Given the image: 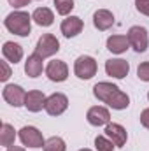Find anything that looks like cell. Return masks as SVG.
<instances>
[{"mask_svg":"<svg viewBox=\"0 0 149 151\" xmlns=\"http://www.w3.org/2000/svg\"><path fill=\"white\" fill-rule=\"evenodd\" d=\"M14 141H16L14 127L9 125V123H2V127H0V144L4 148H9V146L14 144Z\"/></svg>","mask_w":149,"mask_h":151,"instance_id":"ffe728a7","label":"cell"},{"mask_svg":"<svg viewBox=\"0 0 149 151\" xmlns=\"http://www.w3.org/2000/svg\"><path fill=\"white\" fill-rule=\"evenodd\" d=\"M93 25L97 30H109L112 25H114V14L107 9H98L95 14H93Z\"/></svg>","mask_w":149,"mask_h":151,"instance_id":"2e32d148","label":"cell"},{"mask_svg":"<svg viewBox=\"0 0 149 151\" xmlns=\"http://www.w3.org/2000/svg\"><path fill=\"white\" fill-rule=\"evenodd\" d=\"M137 76L140 81H149V62H142L139 67H137Z\"/></svg>","mask_w":149,"mask_h":151,"instance_id":"cb8c5ba5","label":"cell"},{"mask_svg":"<svg viewBox=\"0 0 149 151\" xmlns=\"http://www.w3.org/2000/svg\"><path fill=\"white\" fill-rule=\"evenodd\" d=\"M32 19L37 23L39 27H51L53 21H54V14H53V11L47 9V7H39V9L34 11Z\"/></svg>","mask_w":149,"mask_h":151,"instance_id":"d6986e66","label":"cell"},{"mask_svg":"<svg viewBox=\"0 0 149 151\" xmlns=\"http://www.w3.org/2000/svg\"><path fill=\"white\" fill-rule=\"evenodd\" d=\"M32 0H9V4L12 5V7H16V9H19V7H25V5H28Z\"/></svg>","mask_w":149,"mask_h":151,"instance_id":"83f0119b","label":"cell"},{"mask_svg":"<svg viewBox=\"0 0 149 151\" xmlns=\"http://www.w3.org/2000/svg\"><path fill=\"white\" fill-rule=\"evenodd\" d=\"M67 107H69V99L63 93H53L47 97L44 109L49 116H60L67 111Z\"/></svg>","mask_w":149,"mask_h":151,"instance_id":"52a82bcc","label":"cell"},{"mask_svg":"<svg viewBox=\"0 0 149 151\" xmlns=\"http://www.w3.org/2000/svg\"><path fill=\"white\" fill-rule=\"evenodd\" d=\"M135 7L140 14L149 16V0H135Z\"/></svg>","mask_w":149,"mask_h":151,"instance_id":"d4e9b609","label":"cell"},{"mask_svg":"<svg viewBox=\"0 0 149 151\" xmlns=\"http://www.w3.org/2000/svg\"><path fill=\"white\" fill-rule=\"evenodd\" d=\"M93 95L102 100L104 104H107L109 107L116 109V111H123L130 106V97L121 91L116 84L107 83V81H102V83H97L93 86Z\"/></svg>","mask_w":149,"mask_h":151,"instance_id":"6da1fadb","label":"cell"},{"mask_svg":"<svg viewBox=\"0 0 149 151\" xmlns=\"http://www.w3.org/2000/svg\"><path fill=\"white\" fill-rule=\"evenodd\" d=\"M4 25L11 34L19 37H28L32 32V16L25 11H12L4 19Z\"/></svg>","mask_w":149,"mask_h":151,"instance_id":"7a4b0ae2","label":"cell"},{"mask_svg":"<svg viewBox=\"0 0 149 151\" xmlns=\"http://www.w3.org/2000/svg\"><path fill=\"white\" fill-rule=\"evenodd\" d=\"M53 4H54L56 12L60 16H67L74 9V0H53Z\"/></svg>","mask_w":149,"mask_h":151,"instance_id":"7402d4cb","label":"cell"},{"mask_svg":"<svg viewBox=\"0 0 149 151\" xmlns=\"http://www.w3.org/2000/svg\"><path fill=\"white\" fill-rule=\"evenodd\" d=\"M18 135H19V141L23 142V146H28V148H44V144H46L40 130L35 127H23Z\"/></svg>","mask_w":149,"mask_h":151,"instance_id":"8992f818","label":"cell"},{"mask_svg":"<svg viewBox=\"0 0 149 151\" xmlns=\"http://www.w3.org/2000/svg\"><path fill=\"white\" fill-rule=\"evenodd\" d=\"M42 60L44 58H40L37 53H34V55H30L28 58H27V62H25V72L28 77H39V76L42 74Z\"/></svg>","mask_w":149,"mask_h":151,"instance_id":"e0dca14e","label":"cell"},{"mask_svg":"<svg viewBox=\"0 0 149 151\" xmlns=\"http://www.w3.org/2000/svg\"><path fill=\"white\" fill-rule=\"evenodd\" d=\"M148 99H149V93H148Z\"/></svg>","mask_w":149,"mask_h":151,"instance_id":"4dcf8cb0","label":"cell"},{"mask_svg":"<svg viewBox=\"0 0 149 151\" xmlns=\"http://www.w3.org/2000/svg\"><path fill=\"white\" fill-rule=\"evenodd\" d=\"M130 42H128V37L126 35H111L107 39V49L111 53H116V55H121L128 49Z\"/></svg>","mask_w":149,"mask_h":151,"instance_id":"ac0fdd59","label":"cell"},{"mask_svg":"<svg viewBox=\"0 0 149 151\" xmlns=\"http://www.w3.org/2000/svg\"><path fill=\"white\" fill-rule=\"evenodd\" d=\"M97 60L91 56H79L74 63V72L79 79H91L97 74Z\"/></svg>","mask_w":149,"mask_h":151,"instance_id":"5b68a950","label":"cell"},{"mask_svg":"<svg viewBox=\"0 0 149 151\" xmlns=\"http://www.w3.org/2000/svg\"><path fill=\"white\" fill-rule=\"evenodd\" d=\"M46 95L40 90H32L27 93V100H25V107L30 113H39L42 111V107H46Z\"/></svg>","mask_w":149,"mask_h":151,"instance_id":"5bb4252c","label":"cell"},{"mask_svg":"<svg viewBox=\"0 0 149 151\" xmlns=\"http://www.w3.org/2000/svg\"><path fill=\"white\" fill-rule=\"evenodd\" d=\"M46 76L49 77V81L54 83H63L69 77V67L65 62L62 60H51L46 67Z\"/></svg>","mask_w":149,"mask_h":151,"instance_id":"9c48e42d","label":"cell"},{"mask_svg":"<svg viewBox=\"0 0 149 151\" xmlns=\"http://www.w3.org/2000/svg\"><path fill=\"white\" fill-rule=\"evenodd\" d=\"M44 151H67V144L62 137H49L44 144Z\"/></svg>","mask_w":149,"mask_h":151,"instance_id":"44dd1931","label":"cell"},{"mask_svg":"<svg viewBox=\"0 0 149 151\" xmlns=\"http://www.w3.org/2000/svg\"><path fill=\"white\" fill-rule=\"evenodd\" d=\"M140 123H142V127L149 128V109H144L140 113Z\"/></svg>","mask_w":149,"mask_h":151,"instance_id":"4316f807","label":"cell"},{"mask_svg":"<svg viewBox=\"0 0 149 151\" xmlns=\"http://www.w3.org/2000/svg\"><path fill=\"white\" fill-rule=\"evenodd\" d=\"M2 55H4V58H5L7 62H11V63L16 65V63L21 62V58H23V47H21L19 44L12 42V40H7V42H4Z\"/></svg>","mask_w":149,"mask_h":151,"instance_id":"9a60e30c","label":"cell"},{"mask_svg":"<svg viewBox=\"0 0 149 151\" xmlns=\"http://www.w3.org/2000/svg\"><path fill=\"white\" fill-rule=\"evenodd\" d=\"M105 72L107 76H111L114 79H123L125 76H128L130 72V65L126 60H121V58H112L105 62Z\"/></svg>","mask_w":149,"mask_h":151,"instance_id":"30bf717a","label":"cell"},{"mask_svg":"<svg viewBox=\"0 0 149 151\" xmlns=\"http://www.w3.org/2000/svg\"><path fill=\"white\" fill-rule=\"evenodd\" d=\"M79 151H91V150H86V148H84V150H79Z\"/></svg>","mask_w":149,"mask_h":151,"instance_id":"f546056e","label":"cell"},{"mask_svg":"<svg viewBox=\"0 0 149 151\" xmlns=\"http://www.w3.org/2000/svg\"><path fill=\"white\" fill-rule=\"evenodd\" d=\"M0 67H2V76H0V81H7L9 77H11V69H9V65H7V62H0Z\"/></svg>","mask_w":149,"mask_h":151,"instance_id":"484cf974","label":"cell"},{"mask_svg":"<svg viewBox=\"0 0 149 151\" xmlns=\"http://www.w3.org/2000/svg\"><path fill=\"white\" fill-rule=\"evenodd\" d=\"M95 148H97V151H112L116 146H114V142L111 139H107L104 135H98L95 139Z\"/></svg>","mask_w":149,"mask_h":151,"instance_id":"603a6c76","label":"cell"},{"mask_svg":"<svg viewBox=\"0 0 149 151\" xmlns=\"http://www.w3.org/2000/svg\"><path fill=\"white\" fill-rule=\"evenodd\" d=\"M82 19L79 18V16H69V18H65L63 21H62V34L65 35L67 39L70 37H75V35H79L81 32H82Z\"/></svg>","mask_w":149,"mask_h":151,"instance_id":"4fadbf2b","label":"cell"},{"mask_svg":"<svg viewBox=\"0 0 149 151\" xmlns=\"http://www.w3.org/2000/svg\"><path fill=\"white\" fill-rule=\"evenodd\" d=\"M86 119L90 125L93 127H102V125H109L111 123V113L102 107V106H95V107H90V111L86 114Z\"/></svg>","mask_w":149,"mask_h":151,"instance_id":"8fae6325","label":"cell"},{"mask_svg":"<svg viewBox=\"0 0 149 151\" xmlns=\"http://www.w3.org/2000/svg\"><path fill=\"white\" fill-rule=\"evenodd\" d=\"M105 134H107V137L111 139L112 142H114L116 148H123V146L126 144L128 134H126V130H125L119 123H109V125L105 127Z\"/></svg>","mask_w":149,"mask_h":151,"instance_id":"7c38bea8","label":"cell"},{"mask_svg":"<svg viewBox=\"0 0 149 151\" xmlns=\"http://www.w3.org/2000/svg\"><path fill=\"white\" fill-rule=\"evenodd\" d=\"M128 42L137 53H144L148 49V30L144 27H132L128 30Z\"/></svg>","mask_w":149,"mask_h":151,"instance_id":"ba28073f","label":"cell"},{"mask_svg":"<svg viewBox=\"0 0 149 151\" xmlns=\"http://www.w3.org/2000/svg\"><path fill=\"white\" fill-rule=\"evenodd\" d=\"M7 151H27V150H25V148H21V146H14V144H12V146H9V148H7Z\"/></svg>","mask_w":149,"mask_h":151,"instance_id":"f1b7e54d","label":"cell"},{"mask_svg":"<svg viewBox=\"0 0 149 151\" xmlns=\"http://www.w3.org/2000/svg\"><path fill=\"white\" fill-rule=\"evenodd\" d=\"M60 51V40L51 35V34H44L42 37H39L37 46H35V53H37L40 58H47V56H53Z\"/></svg>","mask_w":149,"mask_h":151,"instance_id":"3957f363","label":"cell"},{"mask_svg":"<svg viewBox=\"0 0 149 151\" xmlns=\"http://www.w3.org/2000/svg\"><path fill=\"white\" fill-rule=\"evenodd\" d=\"M2 97L4 100L12 106V107H21L25 106V100H27V91L19 86V84H5L4 90H2Z\"/></svg>","mask_w":149,"mask_h":151,"instance_id":"277c9868","label":"cell"}]
</instances>
